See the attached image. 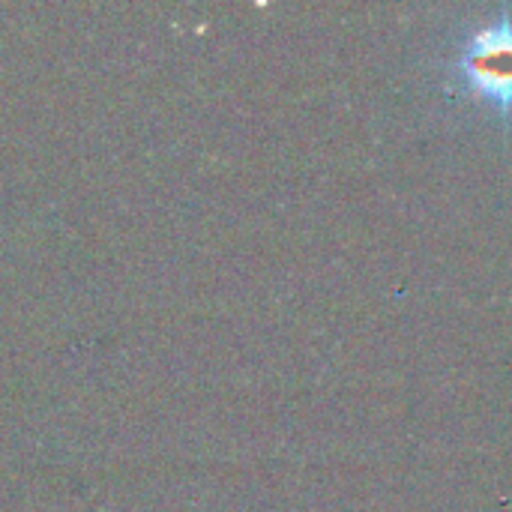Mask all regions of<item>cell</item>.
Returning a JSON list of instances; mask_svg holds the SVG:
<instances>
[{"mask_svg":"<svg viewBox=\"0 0 512 512\" xmlns=\"http://www.w3.org/2000/svg\"><path fill=\"white\" fill-rule=\"evenodd\" d=\"M453 75L462 87L480 99L492 102L507 120L512 114V15L504 9L498 21L483 24L465 36L456 57L450 60Z\"/></svg>","mask_w":512,"mask_h":512,"instance_id":"cell-1","label":"cell"}]
</instances>
